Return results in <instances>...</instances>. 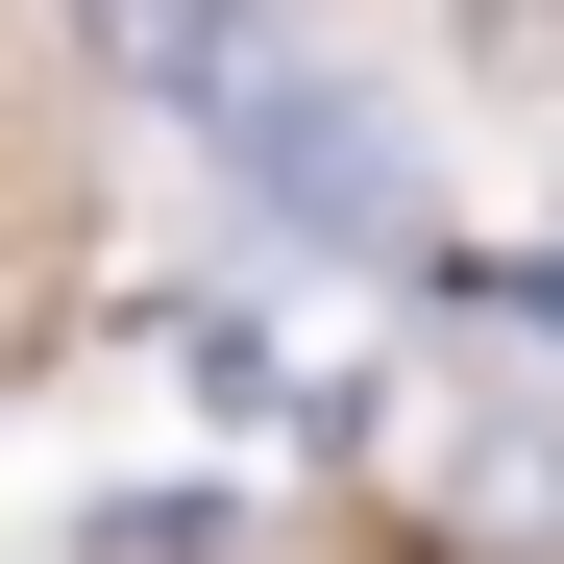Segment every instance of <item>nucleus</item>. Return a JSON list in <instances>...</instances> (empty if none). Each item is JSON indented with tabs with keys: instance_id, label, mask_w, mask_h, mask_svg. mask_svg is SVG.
Returning a JSON list of instances; mask_svg holds the SVG:
<instances>
[{
	"instance_id": "nucleus-1",
	"label": "nucleus",
	"mask_w": 564,
	"mask_h": 564,
	"mask_svg": "<svg viewBox=\"0 0 564 564\" xmlns=\"http://www.w3.org/2000/svg\"><path fill=\"white\" fill-rule=\"evenodd\" d=\"M197 123H221V172H246V197L295 221V246H393V221H417V148L368 123L344 74H319V50H270V74H221Z\"/></svg>"
},
{
	"instance_id": "nucleus-2",
	"label": "nucleus",
	"mask_w": 564,
	"mask_h": 564,
	"mask_svg": "<svg viewBox=\"0 0 564 564\" xmlns=\"http://www.w3.org/2000/svg\"><path fill=\"white\" fill-rule=\"evenodd\" d=\"M466 50H491L516 99H564V0H466Z\"/></svg>"
}]
</instances>
